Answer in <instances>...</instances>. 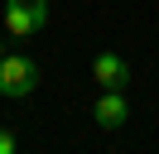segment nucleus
I'll list each match as a JSON object with an SVG mask.
<instances>
[{"label":"nucleus","instance_id":"obj_1","mask_svg":"<svg viewBox=\"0 0 159 154\" xmlns=\"http://www.w3.org/2000/svg\"><path fill=\"white\" fill-rule=\"evenodd\" d=\"M39 82H43V72H39L34 58H24V53H5L0 58V96L20 101V96H29Z\"/></svg>","mask_w":159,"mask_h":154},{"label":"nucleus","instance_id":"obj_2","mask_svg":"<svg viewBox=\"0 0 159 154\" xmlns=\"http://www.w3.org/2000/svg\"><path fill=\"white\" fill-rule=\"evenodd\" d=\"M48 24V0H10L5 5V29L15 38H29Z\"/></svg>","mask_w":159,"mask_h":154},{"label":"nucleus","instance_id":"obj_3","mask_svg":"<svg viewBox=\"0 0 159 154\" xmlns=\"http://www.w3.org/2000/svg\"><path fill=\"white\" fill-rule=\"evenodd\" d=\"M92 82H97L101 92H125L130 63H125L120 53H97V58H92Z\"/></svg>","mask_w":159,"mask_h":154},{"label":"nucleus","instance_id":"obj_4","mask_svg":"<svg viewBox=\"0 0 159 154\" xmlns=\"http://www.w3.org/2000/svg\"><path fill=\"white\" fill-rule=\"evenodd\" d=\"M92 120L101 125V130H120V125L130 120V101L120 92H101L97 96V111H92Z\"/></svg>","mask_w":159,"mask_h":154},{"label":"nucleus","instance_id":"obj_5","mask_svg":"<svg viewBox=\"0 0 159 154\" xmlns=\"http://www.w3.org/2000/svg\"><path fill=\"white\" fill-rule=\"evenodd\" d=\"M10 149H15V135H10V130H0V154H10Z\"/></svg>","mask_w":159,"mask_h":154},{"label":"nucleus","instance_id":"obj_6","mask_svg":"<svg viewBox=\"0 0 159 154\" xmlns=\"http://www.w3.org/2000/svg\"><path fill=\"white\" fill-rule=\"evenodd\" d=\"M0 58H5V38H0Z\"/></svg>","mask_w":159,"mask_h":154}]
</instances>
